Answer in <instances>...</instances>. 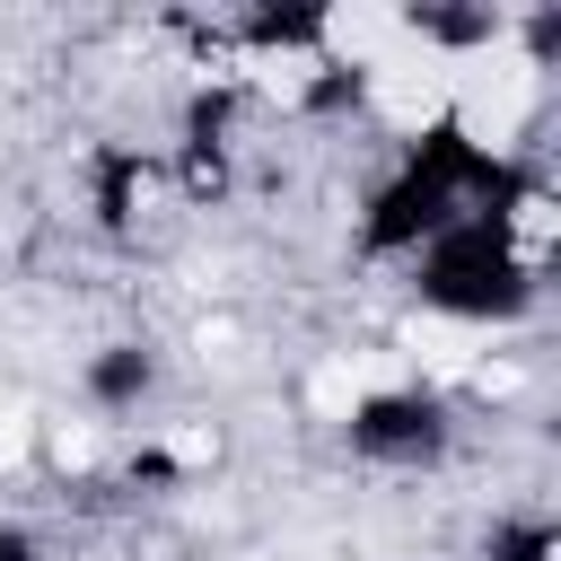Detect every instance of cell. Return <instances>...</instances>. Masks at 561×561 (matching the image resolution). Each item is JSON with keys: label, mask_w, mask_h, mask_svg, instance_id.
<instances>
[{"label": "cell", "mask_w": 561, "mask_h": 561, "mask_svg": "<svg viewBox=\"0 0 561 561\" xmlns=\"http://www.w3.org/2000/svg\"><path fill=\"white\" fill-rule=\"evenodd\" d=\"M517 245H526V254H543V245H552V202H543V193H526V202H517Z\"/></svg>", "instance_id": "8fae6325"}, {"label": "cell", "mask_w": 561, "mask_h": 561, "mask_svg": "<svg viewBox=\"0 0 561 561\" xmlns=\"http://www.w3.org/2000/svg\"><path fill=\"white\" fill-rule=\"evenodd\" d=\"M535 53L517 44V35H491V44H473V53H456V70H447V114H456V131L473 140V149H508L517 131H526V114H535Z\"/></svg>", "instance_id": "6da1fadb"}, {"label": "cell", "mask_w": 561, "mask_h": 561, "mask_svg": "<svg viewBox=\"0 0 561 561\" xmlns=\"http://www.w3.org/2000/svg\"><path fill=\"white\" fill-rule=\"evenodd\" d=\"M403 26H412L403 9H377V0H342V9L324 18V35H316V44H324L333 61H351V70H377V61L403 44Z\"/></svg>", "instance_id": "277c9868"}, {"label": "cell", "mask_w": 561, "mask_h": 561, "mask_svg": "<svg viewBox=\"0 0 561 561\" xmlns=\"http://www.w3.org/2000/svg\"><path fill=\"white\" fill-rule=\"evenodd\" d=\"M26 447H35V403L0 386V473H9V465H26Z\"/></svg>", "instance_id": "52a82bcc"}, {"label": "cell", "mask_w": 561, "mask_h": 561, "mask_svg": "<svg viewBox=\"0 0 561 561\" xmlns=\"http://www.w3.org/2000/svg\"><path fill=\"white\" fill-rule=\"evenodd\" d=\"M53 465H61V473L96 465V430H88V421H61V430H53Z\"/></svg>", "instance_id": "30bf717a"}, {"label": "cell", "mask_w": 561, "mask_h": 561, "mask_svg": "<svg viewBox=\"0 0 561 561\" xmlns=\"http://www.w3.org/2000/svg\"><path fill=\"white\" fill-rule=\"evenodd\" d=\"M473 386H482V394H517V386H526V368H517V359H482V368H473Z\"/></svg>", "instance_id": "7c38bea8"}, {"label": "cell", "mask_w": 561, "mask_h": 561, "mask_svg": "<svg viewBox=\"0 0 561 561\" xmlns=\"http://www.w3.org/2000/svg\"><path fill=\"white\" fill-rule=\"evenodd\" d=\"M245 70H254V88L280 96V105H298V96L316 88V53H254Z\"/></svg>", "instance_id": "5b68a950"}, {"label": "cell", "mask_w": 561, "mask_h": 561, "mask_svg": "<svg viewBox=\"0 0 561 561\" xmlns=\"http://www.w3.org/2000/svg\"><path fill=\"white\" fill-rule=\"evenodd\" d=\"M359 403H368V394H359V377H351V359H324V368L307 377V412H316V421H351Z\"/></svg>", "instance_id": "8992f818"}, {"label": "cell", "mask_w": 561, "mask_h": 561, "mask_svg": "<svg viewBox=\"0 0 561 561\" xmlns=\"http://www.w3.org/2000/svg\"><path fill=\"white\" fill-rule=\"evenodd\" d=\"M482 359H491V342L465 316H412L403 324V368L412 377H473Z\"/></svg>", "instance_id": "3957f363"}, {"label": "cell", "mask_w": 561, "mask_h": 561, "mask_svg": "<svg viewBox=\"0 0 561 561\" xmlns=\"http://www.w3.org/2000/svg\"><path fill=\"white\" fill-rule=\"evenodd\" d=\"M351 359V377H359V394H386V386H403L412 368H403V351H342Z\"/></svg>", "instance_id": "ba28073f"}, {"label": "cell", "mask_w": 561, "mask_h": 561, "mask_svg": "<svg viewBox=\"0 0 561 561\" xmlns=\"http://www.w3.org/2000/svg\"><path fill=\"white\" fill-rule=\"evenodd\" d=\"M447 70H456V53H447L438 35H421V26H403V44L368 70V105H377V123H394V131H430V123H447Z\"/></svg>", "instance_id": "7a4b0ae2"}, {"label": "cell", "mask_w": 561, "mask_h": 561, "mask_svg": "<svg viewBox=\"0 0 561 561\" xmlns=\"http://www.w3.org/2000/svg\"><path fill=\"white\" fill-rule=\"evenodd\" d=\"M167 456H175V465H219V430H210V421H175V430H167Z\"/></svg>", "instance_id": "9c48e42d"}]
</instances>
